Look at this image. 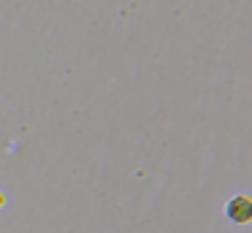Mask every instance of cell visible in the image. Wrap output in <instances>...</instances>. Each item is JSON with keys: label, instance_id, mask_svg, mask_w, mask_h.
<instances>
[{"label": "cell", "instance_id": "1", "mask_svg": "<svg viewBox=\"0 0 252 233\" xmlns=\"http://www.w3.org/2000/svg\"><path fill=\"white\" fill-rule=\"evenodd\" d=\"M225 217L236 225H247L252 217V200L247 195H233V198L225 203Z\"/></svg>", "mask_w": 252, "mask_h": 233}]
</instances>
